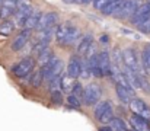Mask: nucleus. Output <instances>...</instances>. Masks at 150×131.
<instances>
[{
    "instance_id": "obj_28",
    "label": "nucleus",
    "mask_w": 150,
    "mask_h": 131,
    "mask_svg": "<svg viewBox=\"0 0 150 131\" xmlns=\"http://www.w3.org/2000/svg\"><path fill=\"white\" fill-rule=\"evenodd\" d=\"M74 82L76 80H73L71 77H69L67 76V73L66 74H63V80H61V92L64 93H71V89H73V85H74Z\"/></svg>"
},
{
    "instance_id": "obj_15",
    "label": "nucleus",
    "mask_w": 150,
    "mask_h": 131,
    "mask_svg": "<svg viewBox=\"0 0 150 131\" xmlns=\"http://www.w3.org/2000/svg\"><path fill=\"white\" fill-rule=\"evenodd\" d=\"M71 26H73V23L69 22V21H67V22H63V23H60V25H57V28H55V34H54L55 42L64 45L66 38H67V35H69Z\"/></svg>"
},
{
    "instance_id": "obj_5",
    "label": "nucleus",
    "mask_w": 150,
    "mask_h": 131,
    "mask_svg": "<svg viewBox=\"0 0 150 131\" xmlns=\"http://www.w3.org/2000/svg\"><path fill=\"white\" fill-rule=\"evenodd\" d=\"M142 4H143L142 0H125L120 7V10L114 15V18H118L121 21H131V18L134 16V13L139 10Z\"/></svg>"
},
{
    "instance_id": "obj_4",
    "label": "nucleus",
    "mask_w": 150,
    "mask_h": 131,
    "mask_svg": "<svg viewBox=\"0 0 150 131\" xmlns=\"http://www.w3.org/2000/svg\"><path fill=\"white\" fill-rule=\"evenodd\" d=\"M100 96H102V87L98 83H89L85 87L82 103L85 106H95L100 102Z\"/></svg>"
},
{
    "instance_id": "obj_19",
    "label": "nucleus",
    "mask_w": 150,
    "mask_h": 131,
    "mask_svg": "<svg viewBox=\"0 0 150 131\" xmlns=\"http://www.w3.org/2000/svg\"><path fill=\"white\" fill-rule=\"evenodd\" d=\"M41 16H42V12H41L40 9H34V12H32L31 16L28 18V21H26L23 29H31V31L37 29V26H38V23H40V21H41Z\"/></svg>"
},
{
    "instance_id": "obj_31",
    "label": "nucleus",
    "mask_w": 150,
    "mask_h": 131,
    "mask_svg": "<svg viewBox=\"0 0 150 131\" xmlns=\"http://www.w3.org/2000/svg\"><path fill=\"white\" fill-rule=\"evenodd\" d=\"M61 80H63V74H60V76H54L50 82H48L50 92H54V90H61Z\"/></svg>"
},
{
    "instance_id": "obj_10",
    "label": "nucleus",
    "mask_w": 150,
    "mask_h": 131,
    "mask_svg": "<svg viewBox=\"0 0 150 131\" xmlns=\"http://www.w3.org/2000/svg\"><path fill=\"white\" fill-rule=\"evenodd\" d=\"M58 13L57 12H47V13H42L41 16V21L37 26V31L38 32H42L45 29H50V28H55L57 26V22H58Z\"/></svg>"
},
{
    "instance_id": "obj_8",
    "label": "nucleus",
    "mask_w": 150,
    "mask_h": 131,
    "mask_svg": "<svg viewBox=\"0 0 150 131\" xmlns=\"http://www.w3.org/2000/svg\"><path fill=\"white\" fill-rule=\"evenodd\" d=\"M82 67H83V60L79 54H74L70 57L69 64H67V76L71 77L73 80L79 79L82 76Z\"/></svg>"
},
{
    "instance_id": "obj_34",
    "label": "nucleus",
    "mask_w": 150,
    "mask_h": 131,
    "mask_svg": "<svg viewBox=\"0 0 150 131\" xmlns=\"http://www.w3.org/2000/svg\"><path fill=\"white\" fill-rule=\"evenodd\" d=\"M99 42L102 45H108L109 44V35H106V34H102L99 37Z\"/></svg>"
},
{
    "instance_id": "obj_14",
    "label": "nucleus",
    "mask_w": 150,
    "mask_h": 131,
    "mask_svg": "<svg viewBox=\"0 0 150 131\" xmlns=\"http://www.w3.org/2000/svg\"><path fill=\"white\" fill-rule=\"evenodd\" d=\"M98 61H99V67L103 73V77H109L111 79V74H112V60H111V55L108 51H100L98 54Z\"/></svg>"
},
{
    "instance_id": "obj_1",
    "label": "nucleus",
    "mask_w": 150,
    "mask_h": 131,
    "mask_svg": "<svg viewBox=\"0 0 150 131\" xmlns=\"http://www.w3.org/2000/svg\"><path fill=\"white\" fill-rule=\"evenodd\" d=\"M93 118L100 123V125H106L114 118V106L111 101H100L93 106Z\"/></svg>"
},
{
    "instance_id": "obj_29",
    "label": "nucleus",
    "mask_w": 150,
    "mask_h": 131,
    "mask_svg": "<svg viewBox=\"0 0 150 131\" xmlns=\"http://www.w3.org/2000/svg\"><path fill=\"white\" fill-rule=\"evenodd\" d=\"M66 103L71 108V109H80L82 108V99H79L77 96H74L73 93H70V95H67L66 96Z\"/></svg>"
},
{
    "instance_id": "obj_2",
    "label": "nucleus",
    "mask_w": 150,
    "mask_h": 131,
    "mask_svg": "<svg viewBox=\"0 0 150 131\" xmlns=\"http://www.w3.org/2000/svg\"><path fill=\"white\" fill-rule=\"evenodd\" d=\"M32 12H34L32 0H18V3H16V12L13 15V21H15L16 26H21L23 29L25 28V23H26V21H28V18L31 16Z\"/></svg>"
},
{
    "instance_id": "obj_35",
    "label": "nucleus",
    "mask_w": 150,
    "mask_h": 131,
    "mask_svg": "<svg viewBox=\"0 0 150 131\" xmlns=\"http://www.w3.org/2000/svg\"><path fill=\"white\" fill-rule=\"evenodd\" d=\"M98 131H112V128H111L109 124H106V125H99Z\"/></svg>"
},
{
    "instance_id": "obj_18",
    "label": "nucleus",
    "mask_w": 150,
    "mask_h": 131,
    "mask_svg": "<svg viewBox=\"0 0 150 131\" xmlns=\"http://www.w3.org/2000/svg\"><path fill=\"white\" fill-rule=\"evenodd\" d=\"M16 3H18V0H1V6H0L1 19H9L12 15H15Z\"/></svg>"
},
{
    "instance_id": "obj_30",
    "label": "nucleus",
    "mask_w": 150,
    "mask_h": 131,
    "mask_svg": "<svg viewBox=\"0 0 150 131\" xmlns=\"http://www.w3.org/2000/svg\"><path fill=\"white\" fill-rule=\"evenodd\" d=\"M44 80V76H42V72L41 69H38L35 73H32V76L29 77V82H31V86L32 87H40L41 83Z\"/></svg>"
},
{
    "instance_id": "obj_26",
    "label": "nucleus",
    "mask_w": 150,
    "mask_h": 131,
    "mask_svg": "<svg viewBox=\"0 0 150 131\" xmlns=\"http://www.w3.org/2000/svg\"><path fill=\"white\" fill-rule=\"evenodd\" d=\"M112 131H128V125L125 124V121L121 117H114L109 123Z\"/></svg>"
},
{
    "instance_id": "obj_11",
    "label": "nucleus",
    "mask_w": 150,
    "mask_h": 131,
    "mask_svg": "<svg viewBox=\"0 0 150 131\" xmlns=\"http://www.w3.org/2000/svg\"><path fill=\"white\" fill-rule=\"evenodd\" d=\"M149 19H150V1H146V3H143L139 7V10L134 13V16L131 18L130 22H131V25H134L137 28V26H140L142 23H144Z\"/></svg>"
},
{
    "instance_id": "obj_23",
    "label": "nucleus",
    "mask_w": 150,
    "mask_h": 131,
    "mask_svg": "<svg viewBox=\"0 0 150 131\" xmlns=\"http://www.w3.org/2000/svg\"><path fill=\"white\" fill-rule=\"evenodd\" d=\"M136 89H142L146 95H150V82L144 74H142V72L136 73Z\"/></svg>"
},
{
    "instance_id": "obj_20",
    "label": "nucleus",
    "mask_w": 150,
    "mask_h": 131,
    "mask_svg": "<svg viewBox=\"0 0 150 131\" xmlns=\"http://www.w3.org/2000/svg\"><path fill=\"white\" fill-rule=\"evenodd\" d=\"M16 29V23L13 19H3L0 22V37H10Z\"/></svg>"
},
{
    "instance_id": "obj_33",
    "label": "nucleus",
    "mask_w": 150,
    "mask_h": 131,
    "mask_svg": "<svg viewBox=\"0 0 150 131\" xmlns=\"http://www.w3.org/2000/svg\"><path fill=\"white\" fill-rule=\"evenodd\" d=\"M108 1H109V0H93V7H95L96 10H100V12H102V9L108 4Z\"/></svg>"
},
{
    "instance_id": "obj_6",
    "label": "nucleus",
    "mask_w": 150,
    "mask_h": 131,
    "mask_svg": "<svg viewBox=\"0 0 150 131\" xmlns=\"http://www.w3.org/2000/svg\"><path fill=\"white\" fill-rule=\"evenodd\" d=\"M41 72H42V76H44V80L50 82L54 76H60L63 74V69H64V64L60 58L54 57L48 64H45L44 67H40Z\"/></svg>"
},
{
    "instance_id": "obj_24",
    "label": "nucleus",
    "mask_w": 150,
    "mask_h": 131,
    "mask_svg": "<svg viewBox=\"0 0 150 131\" xmlns=\"http://www.w3.org/2000/svg\"><path fill=\"white\" fill-rule=\"evenodd\" d=\"M54 57H55V55H54L52 50L48 47V48H45L42 52H40V54L37 55V63H38L41 67H44L45 64H48V63H50Z\"/></svg>"
},
{
    "instance_id": "obj_25",
    "label": "nucleus",
    "mask_w": 150,
    "mask_h": 131,
    "mask_svg": "<svg viewBox=\"0 0 150 131\" xmlns=\"http://www.w3.org/2000/svg\"><path fill=\"white\" fill-rule=\"evenodd\" d=\"M142 69L150 73V42L146 44L142 50Z\"/></svg>"
},
{
    "instance_id": "obj_21",
    "label": "nucleus",
    "mask_w": 150,
    "mask_h": 131,
    "mask_svg": "<svg viewBox=\"0 0 150 131\" xmlns=\"http://www.w3.org/2000/svg\"><path fill=\"white\" fill-rule=\"evenodd\" d=\"M124 1H125V0H109L108 4L102 9V13L106 15V16H114V15L120 10V7L122 6Z\"/></svg>"
},
{
    "instance_id": "obj_38",
    "label": "nucleus",
    "mask_w": 150,
    "mask_h": 131,
    "mask_svg": "<svg viewBox=\"0 0 150 131\" xmlns=\"http://www.w3.org/2000/svg\"><path fill=\"white\" fill-rule=\"evenodd\" d=\"M0 19H1V15H0Z\"/></svg>"
},
{
    "instance_id": "obj_37",
    "label": "nucleus",
    "mask_w": 150,
    "mask_h": 131,
    "mask_svg": "<svg viewBox=\"0 0 150 131\" xmlns=\"http://www.w3.org/2000/svg\"><path fill=\"white\" fill-rule=\"evenodd\" d=\"M0 6H1V0H0Z\"/></svg>"
},
{
    "instance_id": "obj_13",
    "label": "nucleus",
    "mask_w": 150,
    "mask_h": 131,
    "mask_svg": "<svg viewBox=\"0 0 150 131\" xmlns=\"http://www.w3.org/2000/svg\"><path fill=\"white\" fill-rule=\"evenodd\" d=\"M115 95H117L118 101L121 103H124V105H130L131 101L136 98V92L130 90L128 87L122 86L120 83H115Z\"/></svg>"
},
{
    "instance_id": "obj_32",
    "label": "nucleus",
    "mask_w": 150,
    "mask_h": 131,
    "mask_svg": "<svg viewBox=\"0 0 150 131\" xmlns=\"http://www.w3.org/2000/svg\"><path fill=\"white\" fill-rule=\"evenodd\" d=\"M83 92H85V87L83 85L80 83V82H74V85H73V89H71V93L74 95V96H77L79 99H82L83 98Z\"/></svg>"
},
{
    "instance_id": "obj_17",
    "label": "nucleus",
    "mask_w": 150,
    "mask_h": 131,
    "mask_svg": "<svg viewBox=\"0 0 150 131\" xmlns=\"http://www.w3.org/2000/svg\"><path fill=\"white\" fill-rule=\"evenodd\" d=\"M130 124H131V128H134L136 131H150L149 120H146L137 114L130 115Z\"/></svg>"
},
{
    "instance_id": "obj_39",
    "label": "nucleus",
    "mask_w": 150,
    "mask_h": 131,
    "mask_svg": "<svg viewBox=\"0 0 150 131\" xmlns=\"http://www.w3.org/2000/svg\"><path fill=\"white\" fill-rule=\"evenodd\" d=\"M147 1H150V0H147Z\"/></svg>"
},
{
    "instance_id": "obj_12",
    "label": "nucleus",
    "mask_w": 150,
    "mask_h": 131,
    "mask_svg": "<svg viewBox=\"0 0 150 131\" xmlns=\"http://www.w3.org/2000/svg\"><path fill=\"white\" fill-rule=\"evenodd\" d=\"M31 37H32V31H31V29H22V31L15 37V40H13V42L10 45V48H12L13 51H21L22 48H25L26 44L29 42Z\"/></svg>"
},
{
    "instance_id": "obj_27",
    "label": "nucleus",
    "mask_w": 150,
    "mask_h": 131,
    "mask_svg": "<svg viewBox=\"0 0 150 131\" xmlns=\"http://www.w3.org/2000/svg\"><path fill=\"white\" fill-rule=\"evenodd\" d=\"M50 99H51V103L55 105V106H60L66 102V98L63 95L61 90H54V92H50Z\"/></svg>"
},
{
    "instance_id": "obj_3",
    "label": "nucleus",
    "mask_w": 150,
    "mask_h": 131,
    "mask_svg": "<svg viewBox=\"0 0 150 131\" xmlns=\"http://www.w3.org/2000/svg\"><path fill=\"white\" fill-rule=\"evenodd\" d=\"M35 66H37V58H34V57H25L18 64H15L12 67V73L16 77H19V79H23V77H28L29 79L32 76V72H34Z\"/></svg>"
},
{
    "instance_id": "obj_9",
    "label": "nucleus",
    "mask_w": 150,
    "mask_h": 131,
    "mask_svg": "<svg viewBox=\"0 0 150 131\" xmlns=\"http://www.w3.org/2000/svg\"><path fill=\"white\" fill-rule=\"evenodd\" d=\"M131 109V114H137L146 120H150V106L146 103V101H143L142 98H134L131 101V103L128 105Z\"/></svg>"
},
{
    "instance_id": "obj_36",
    "label": "nucleus",
    "mask_w": 150,
    "mask_h": 131,
    "mask_svg": "<svg viewBox=\"0 0 150 131\" xmlns=\"http://www.w3.org/2000/svg\"><path fill=\"white\" fill-rule=\"evenodd\" d=\"M64 3H67V4H71V3H79V0H63Z\"/></svg>"
},
{
    "instance_id": "obj_22",
    "label": "nucleus",
    "mask_w": 150,
    "mask_h": 131,
    "mask_svg": "<svg viewBox=\"0 0 150 131\" xmlns=\"http://www.w3.org/2000/svg\"><path fill=\"white\" fill-rule=\"evenodd\" d=\"M80 40H82V32H80V29L77 26L73 25L70 32H69V35H67V38H66L64 45H76V44H79Z\"/></svg>"
},
{
    "instance_id": "obj_7",
    "label": "nucleus",
    "mask_w": 150,
    "mask_h": 131,
    "mask_svg": "<svg viewBox=\"0 0 150 131\" xmlns=\"http://www.w3.org/2000/svg\"><path fill=\"white\" fill-rule=\"evenodd\" d=\"M122 63H124V67L128 69L130 72L140 73V61H139L137 51L134 48L130 47L122 51Z\"/></svg>"
},
{
    "instance_id": "obj_16",
    "label": "nucleus",
    "mask_w": 150,
    "mask_h": 131,
    "mask_svg": "<svg viewBox=\"0 0 150 131\" xmlns=\"http://www.w3.org/2000/svg\"><path fill=\"white\" fill-rule=\"evenodd\" d=\"M92 45H93V35L91 32H88L82 37V40L77 44V54L80 57H86V54L89 52Z\"/></svg>"
}]
</instances>
